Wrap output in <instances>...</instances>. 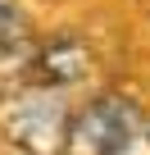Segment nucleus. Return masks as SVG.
Wrapping results in <instances>:
<instances>
[{
    "instance_id": "f257e3e1",
    "label": "nucleus",
    "mask_w": 150,
    "mask_h": 155,
    "mask_svg": "<svg viewBox=\"0 0 150 155\" xmlns=\"http://www.w3.org/2000/svg\"><path fill=\"white\" fill-rule=\"evenodd\" d=\"M68 91L50 87H14L0 96V132L23 155H64L68 132Z\"/></svg>"
},
{
    "instance_id": "f03ea898",
    "label": "nucleus",
    "mask_w": 150,
    "mask_h": 155,
    "mask_svg": "<svg viewBox=\"0 0 150 155\" xmlns=\"http://www.w3.org/2000/svg\"><path fill=\"white\" fill-rule=\"evenodd\" d=\"M141 128H145V119L127 96H118V91L91 96L87 105L68 114L64 155H118V146H127Z\"/></svg>"
},
{
    "instance_id": "7ed1b4c3",
    "label": "nucleus",
    "mask_w": 150,
    "mask_h": 155,
    "mask_svg": "<svg viewBox=\"0 0 150 155\" xmlns=\"http://www.w3.org/2000/svg\"><path fill=\"white\" fill-rule=\"evenodd\" d=\"M87 78H91V46L82 37H46V41H37L27 87L68 91V87L87 82Z\"/></svg>"
},
{
    "instance_id": "20e7f679",
    "label": "nucleus",
    "mask_w": 150,
    "mask_h": 155,
    "mask_svg": "<svg viewBox=\"0 0 150 155\" xmlns=\"http://www.w3.org/2000/svg\"><path fill=\"white\" fill-rule=\"evenodd\" d=\"M32 55H37V41L32 37H9L0 41V91H14V87H27L32 78Z\"/></svg>"
},
{
    "instance_id": "39448f33",
    "label": "nucleus",
    "mask_w": 150,
    "mask_h": 155,
    "mask_svg": "<svg viewBox=\"0 0 150 155\" xmlns=\"http://www.w3.org/2000/svg\"><path fill=\"white\" fill-rule=\"evenodd\" d=\"M23 32V18H18V5L14 0H0V41H9Z\"/></svg>"
},
{
    "instance_id": "423d86ee",
    "label": "nucleus",
    "mask_w": 150,
    "mask_h": 155,
    "mask_svg": "<svg viewBox=\"0 0 150 155\" xmlns=\"http://www.w3.org/2000/svg\"><path fill=\"white\" fill-rule=\"evenodd\" d=\"M145 132H150V119H145Z\"/></svg>"
}]
</instances>
